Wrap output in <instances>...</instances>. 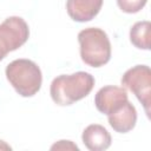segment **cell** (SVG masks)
<instances>
[{"label":"cell","mask_w":151,"mask_h":151,"mask_svg":"<svg viewBox=\"0 0 151 151\" xmlns=\"http://www.w3.org/2000/svg\"><path fill=\"white\" fill-rule=\"evenodd\" d=\"M147 0H117L118 7L124 12L129 14L138 13L145 5Z\"/></svg>","instance_id":"11"},{"label":"cell","mask_w":151,"mask_h":151,"mask_svg":"<svg viewBox=\"0 0 151 151\" xmlns=\"http://www.w3.org/2000/svg\"><path fill=\"white\" fill-rule=\"evenodd\" d=\"M94 83L93 76L84 71L72 74H60L51 83V98L59 106L72 105L87 97L92 91Z\"/></svg>","instance_id":"1"},{"label":"cell","mask_w":151,"mask_h":151,"mask_svg":"<svg viewBox=\"0 0 151 151\" xmlns=\"http://www.w3.org/2000/svg\"><path fill=\"white\" fill-rule=\"evenodd\" d=\"M110 126L118 133L130 132L137 123V110L136 107L126 100L117 110L107 114Z\"/></svg>","instance_id":"7"},{"label":"cell","mask_w":151,"mask_h":151,"mask_svg":"<svg viewBox=\"0 0 151 151\" xmlns=\"http://www.w3.org/2000/svg\"><path fill=\"white\" fill-rule=\"evenodd\" d=\"M80 58L91 67H101L111 59V42L107 34L98 27H88L78 33Z\"/></svg>","instance_id":"2"},{"label":"cell","mask_w":151,"mask_h":151,"mask_svg":"<svg viewBox=\"0 0 151 151\" xmlns=\"http://www.w3.org/2000/svg\"><path fill=\"white\" fill-rule=\"evenodd\" d=\"M151 24L147 20L136 22L130 29V41L139 50H150Z\"/></svg>","instance_id":"10"},{"label":"cell","mask_w":151,"mask_h":151,"mask_svg":"<svg viewBox=\"0 0 151 151\" xmlns=\"http://www.w3.org/2000/svg\"><path fill=\"white\" fill-rule=\"evenodd\" d=\"M103 0H67L66 11L68 17L78 22H86L98 15Z\"/></svg>","instance_id":"8"},{"label":"cell","mask_w":151,"mask_h":151,"mask_svg":"<svg viewBox=\"0 0 151 151\" xmlns=\"http://www.w3.org/2000/svg\"><path fill=\"white\" fill-rule=\"evenodd\" d=\"M29 37L27 22L20 17H8L0 24V61L21 47Z\"/></svg>","instance_id":"5"},{"label":"cell","mask_w":151,"mask_h":151,"mask_svg":"<svg viewBox=\"0 0 151 151\" xmlns=\"http://www.w3.org/2000/svg\"><path fill=\"white\" fill-rule=\"evenodd\" d=\"M6 78L21 97H33L42 84L40 67L29 59H15L6 66Z\"/></svg>","instance_id":"3"},{"label":"cell","mask_w":151,"mask_h":151,"mask_svg":"<svg viewBox=\"0 0 151 151\" xmlns=\"http://www.w3.org/2000/svg\"><path fill=\"white\" fill-rule=\"evenodd\" d=\"M0 150H12V147L4 140L0 139Z\"/></svg>","instance_id":"13"},{"label":"cell","mask_w":151,"mask_h":151,"mask_svg":"<svg viewBox=\"0 0 151 151\" xmlns=\"http://www.w3.org/2000/svg\"><path fill=\"white\" fill-rule=\"evenodd\" d=\"M129 100L127 92L124 87L107 85L101 87L94 97V105L97 110L103 114H110Z\"/></svg>","instance_id":"6"},{"label":"cell","mask_w":151,"mask_h":151,"mask_svg":"<svg viewBox=\"0 0 151 151\" xmlns=\"http://www.w3.org/2000/svg\"><path fill=\"white\" fill-rule=\"evenodd\" d=\"M84 145L91 151H104L111 146V134L99 124H91L85 127L81 134Z\"/></svg>","instance_id":"9"},{"label":"cell","mask_w":151,"mask_h":151,"mask_svg":"<svg viewBox=\"0 0 151 151\" xmlns=\"http://www.w3.org/2000/svg\"><path fill=\"white\" fill-rule=\"evenodd\" d=\"M123 87L130 90L143 105L145 113L150 117L151 105V71L147 65H136L129 68L122 77Z\"/></svg>","instance_id":"4"},{"label":"cell","mask_w":151,"mask_h":151,"mask_svg":"<svg viewBox=\"0 0 151 151\" xmlns=\"http://www.w3.org/2000/svg\"><path fill=\"white\" fill-rule=\"evenodd\" d=\"M51 150H74V151H79V147L77 146V144H74L71 140H59V142L54 143L51 146Z\"/></svg>","instance_id":"12"}]
</instances>
